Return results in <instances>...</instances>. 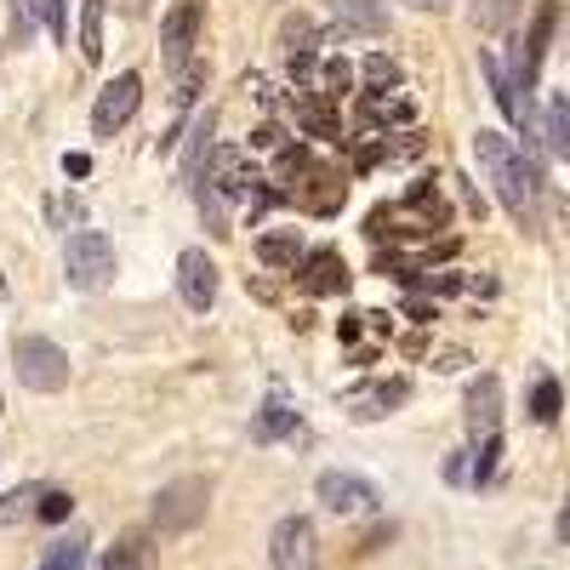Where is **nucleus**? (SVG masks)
<instances>
[{"label": "nucleus", "mask_w": 570, "mask_h": 570, "mask_svg": "<svg viewBox=\"0 0 570 570\" xmlns=\"http://www.w3.org/2000/svg\"><path fill=\"white\" fill-rule=\"evenodd\" d=\"M473 155H480V166H485V177L497 188V200L531 228L537 212H542V195H548V177H542L537 155H519L513 137H502V131H473Z\"/></svg>", "instance_id": "f257e3e1"}, {"label": "nucleus", "mask_w": 570, "mask_h": 570, "mask_svg": "<svg viewBox=\"0 0 570 570\" xmlns=\"http://www.w3.org/2000/svg\"><path fill=\"white\" fill-rule=\"evenodd\" d=\"M63 268H69V285L86 297H98L115 285V240L98 228H75L69 246H63Z\"/></svg>", "instance_id": "f03ea898"}, {"label": "nucleus", "mask_w": 570, "mask_h": 570, "mask_svg": "<svg viewBox=\"0 0 570 570\" xmlns=\"http://www.w3.org/2000/svg\"><path fill=\"white\" fill-rule=\"evenodd\" d=\"M12 365H18V383L29 394H63L69 389V354L52 337H40V331H23L12 343Z\"/></svg>", "instance_id": "7ed1b4c3"}, {"label": "nucleus", "mask_w": 570, "mask_h": 570, "mask_svg": "<svg viewBox=\"0 0 570 570\" xmlns=\"http://www.w3.org/2000/svg\"><path fill=\"white\" fill-rule=\"evenodd\" d=\"M206 508H212V480H200V473L171 480V485L155 497V531H166V537L195 531L200 519H206Z\"/></svg>", "instance_id": "20e7f679"}, {"label": "nucleus", "mask_w": 570, "mask_h": 570, "mask_svg": "<svg viewBox=\"0 0 570 570\" xmlns=\"http://www.w3.org/2000/svg\"><path fill=\"white\" fill-rule=\"evenodd\" d=\"M142 109V75H115L104 91H98V104H91V131L98 137H120L131 126V115Z\"/></svg>", "instance_id": "39448f33"}, {"label": "nucleus", "mask_w": 570, "mask_h": 570, "mask_svg": "<svg viewBox=\"0 0 570 570\" xmlns=\"http://www.w3.org/2000/svg\"><path fill=\"white\" fill-rule=\"evenodd\" d=\"M200 29H206V0H177V7L166 12V23H160V58H166L171 75L195 58Z\"/></svg>", "instance_id": "423d86ee"}, {"label": "nucleus", "mask_w": 570, "mask_h": 570, "mask_svg": "<svg viewBox=\"0 0 570 570\" xmlns=\"http://www.w3.org/2000/svg\"><path fill=\"white\" fill-rule=\"evenodd\" d=\"M320 502L331 508V513H376V502H383V491H376L365 473H348V468H331V473H320Z\"/></svg>", "instance_id": "0eeeda50"}, {"label": "nucleus", "mask_w": 570, "mask_h": 570, "mask_svg": "<svg viewBox=\"0 0 570 570\" xmlns=\"http://www.w3.org/2000/svg\"><path fill=\"white\" fill-rule=\"evenodd\" d=\"M314 548H320V537H314V525H308L303 513L279 519L274 537H268V559H274V570H314Z\"/></svg>", "instance_id": "6e6552de"}, {"label": "nucleus", "mask_w": 570, "mask_h": 570, "mask_svg": "<svg viewBox=\"0 0 570 570\" xmlns=\"http://www.w3.org/2000/svg\"><path fill=\"white\" fill-rule=\"evenodd\" d=\"M195 183H217L223 195H234V200H240V195H257V171L246 166L240 149H228V142H217V149L206 155L200 177H188V188H195Z\"/></svg>", "instance_id": "1a4fd4ad"}, {"label": "nucleus", "mask_w": 570, "mask_h": 570, "mask_svg": "<svg viewBox=\"0 0 570 570\" xmlns=\"http://www.w3.org/2000/svg\"><path fill=\"white\" fill-rule=\"evenodd\" d=\"M468 440L480 445V440H497L502 434V383L485 371V376H473L468 383Z\"/></svg>", "instance_id": "9d476101"}, {"label": "nucleus", "mask_w": 570, "mask_h": 570, "mask_svg": "<svg viewBox=\"0 0 570 570\" xmlns=\"http://www.w3.org/2000/svg\"><path fill=\"white\" fill-rule=\"evenodd\" d=\"M297 279H303V292L308 297H343L348 285H354V274H348V263L331 252V246H320V252H303V263H297Z\"/></svg>", "instance_id": "9b49d317"}, {"label": "nucleus", "mask_w": 570, "mask_h": 570, "mask_svg": "<svg viewBox=\"0 0 570 570\" xmlns=\"http://www.w3.org/2000/svg\"><path fill=\"white\" fill-rule=\"evenodd\" d=\"M177 292H183V303L195 308V314H206V308L217 303V263H212L206 252L188 246V252L177 257Z\"/></svg>", "instance_id": "f8f14e48"}, {"label": "nucleus", "mask_w": 570, "mask_h": 570, "mask_svg": "<svg viewBox=\"0 0 570 570\" xmlns=\"http://www.w3.org/2000/svg\"><path fill=\"white\" fill-rule=\"evenodd\" d=\"M553 29H559V0H537V18H531V29H525V75H531V80H537L542 63H548Z\"/></svg>", "instance_id": "ddd939ff"}, {"label": "nucleus", "mask_w": 570, "mask_h": 570, "mask_svg": "<svg viewBox=\"0 0 570 570\" xmlns=\"http://www.w3.org/2000/svg\"><path fill=\"white\" fill-rule=\"evenodd\" d=\"M331 12L343 18V29L354 35H383L389 29V0H325Z\"/></svg>", "instance_id": "4468645a"}, {"label": "nucleus", "mask_w": 570, "mask_h": 570, "mask_svg": "<svg viewBox=\"0 0 570 570\" xmlns=\"http://www.w3.org/2000/svg\"><path fill=\"white\" fill-rule=\"evenodd\" d=\"M542 149L570 166V98H564V91H553L548 109H542Z\"/></svg>", "instance_id": "2eb2a0df"}, {"label": "nucleus", "mask_w": 570, "mask_h": 570, "mask_svg": "<svg viewBox=\"0 0 570 570\" xmlns=\"http://www.w3.org/2000/svg\"><path fill=\"white\" fill-rule=\"evenodd\" d=\"M98 570H155V542L142 537V531H131V537H120V542L104 553Z\"/></svg>", "instance_id": "dca6fc26"}, {"label": "nucleus", "mask_w": 570, "mask_h": 570, "mask_svg": "<svg viewBox=\"0 0 570 570\" xmlns=\"http://www.w3.org/2000/svg\"><path fill=\"white\" fill-rule=\"evenodd\" d=\"M308 177H314V183H308V188H297V200H303L308 212L331 217V212L343 206V171H320V166H314Z\"/></svg>", "instance_id": "f3484780"}, {"label": "nucleus", "mask_w": 570, "mask_h": 570, "mask_svg": "<svg viewBox=\"0 0 570 570\" xmlns=\"http://www.w3.org/2000/svg\"><path fill=\"white\" fill-rule=\"evenodd\" d=\"M285 434H297V411L285 405V400H268V405L252 416V440H257V445H274V440H285Z\"/></svg>", "instance_id": "a211bd4d"}, {"label": "nucleus", "mask_w": 570, "mask_h": 570, "mask_svg": "<svg viewBox=\"0 0 570 570\" xmlns=\"http://www.w3.org/2000/svg\"><path fill=\"white\" fill-rule=\"evenodd\" d=\"M212 131H217V115H212V109H200V115H195V126L183 131V137H188V142H183V166H188V177H200L206 155L217 149V142H212Z\"/></svg>", "instance_id": "6ab92c4d"}, {"label": "nucleus", "mask_w": 570, "mask_h": 570, "mask_svg": "<svg viewBox=\"0 0 570 570\" xmlns=\"http://www.w3.org/2000/svg\"><path fill=\"white\" fill-rule=\"evenodd\" d=\"M297 120H303L314 137H343V120H337V109H331L325 91H303V98H297Z\"/></svg>", "instance_id": "aec40b11"}, {"label": "nucleus", "mask_w": 570, "mask_h": 570, "mask_svg": "<svg viewBox=\"0 0 570 570\" xmlns=\"http://www.w3.org/2000/svg\"><path fill=\"white\" fill-rule=\"evenodd\" d=\"M257 263L263 268H297L303 263V240H297V234H263V240H257Z\"/></svg>", "instance_id": "412c9836"}, {"label": "nucleus", "mask_w": 570, "mask_h": 570, "mask_svg": "<svg viewBox=\"0 0 570 570\" xmlns=\"http://www.w3.org/2000/svg\"><path fill=\"white\" fill-rule=\"evenodd\" d=\"M80 58L104 63V0H80Z\"/></svg>", "instance_id": "4be33fe9"}, {"label": "nucleus", "mask_w": 570, "mask_h": 570, "mask_svg": "<svg viewBox=\"0 0 570 570\" xmlns=\"http://www.w3.org/2000/svg\"><path fill=\"white\" fill-rule=\"evenodd\" d=\"M200 86H206V63H200V58H188V63L177 69V86H171V115H177V120L200 104Z\"/></svg>", "instance_id": "5701e85b"}, {"label": "nucleus", "mask_w": 570, "mask_h": 570, "mask_svg": "<svg viewBox=\"0 0 570 570\" xmlns=\"http://www.w3.org/2000/svg\"><path fill=\"white\" fill-rule=\"evenodd\" d=\"M525 411H531V422H559V411H564V389L553 383V376H537L531 383V394H525Z\"/></svg>", "instance_id": "b1692460"}, {"label": "nucleus", "mask_w": 570, "mask_h": 570, "mask_svg": "<svg viewBox=\"0 0 570 570\" xmlns=\"http://www.w3.org/2000/svg\"><path fill=\"white\" fill-rule=\"evenodd\" d=\"M360 120L365 126H405L411 120V104L405 98H389V91H371V98L360 104Z\"/></svg>", "instance_id": "393cba45"}, {"label": "nucleus", "mask_w": 570, "mask_h": 570, "mask_svg": "<svg viewBox=\"0 0 570 570\" xmlns=\"http://www.w3.org/2000/svg\"><path fill=\"white\" fill-rule=\"evenodd\" d=\"M86 548H91V542H86V531H80V537H58L52 548L40 553V564H35V570H86Z\"/></svg>", "instance_id": "a878e982"}, {"label": "nucleus", "mask_w": 570, "mask_h": 570, "mask_svg": "<svg viewBox=\"0 0 570 570\" xmlns=\"http://www.w3.org/2000/svg\"><path fill=\"white\" fill-rule=\"evenodd\" d=\"M405 394H411V389H405V376H394V383H383V389H371L365 400H354V416H360V422H376V416H389Z\"/></svg>", "instance_id": "bb28decb"}, {"label": "nucleus", "mask_w": 570, "mask_h": 570, "mask_svg": "<svg viewBox=\"0 0 570 570\" xmlns=\"http://www.w3.org/2000/svg\"><path fill=\"white\" fill-rule=\"evenodd\" d=\"M314 171V149H303V142H285V149L274 155V183H297Z\"/></svg>", "instance_id": "cd10ccee"}, {"label": "nucleus", "mask_w": 570, "mask_h": 570, "mask_svg": "<svg viewBox=\"0 0 570 570\" xmlns=\"http://www.w3.org/2000/svg\"><path fill=\"white\" fill-rule=\"evenodd\" d=\"M40 485H18V491H7V497H0V525H18V519H29L35 508H40Z\"/></svg>", "instance_id": "c85d7f7f"}, {"label": "nucleus", "mask_w": 570, "mask_h": 570, "mask_svg": "<svg viewBox=\"0 0 570 570\" xmlns=\"http://www.w3.org/2000/svg\"><path fill=\"white\" fill-rule=\"evenodd\" d=\"M360 80H365L371 91H394V86H400V63H394L389 52H371V58L360 63Z\"/></svg>", "instance_id": "c756f323"}, {"label": "nucleus", "mask_w": 570, "mask_h": 570, "mask_svg": "<svg viewBox=\"0 0 570 570\" xmlns=\"http://www.w3.org/2000/svg\"><path fill=\"white\" fill-rule=\"evenodd\" d=\"M279 40H285V52L292 58H308L314 46H320V29L308 23V18H285V29H279Z\"/></svg>", "instance_id": "7c9ffc66"}, {"label": "nucleus", "mask_w": 570, "mask_h": 570, "mask_svg": "<svg viewBox=\"0 0 570 570\" xmlns=\"http://www.w3.org/2000/svg\"><path fill=\"white\" fill-rule=\"evenodd\" d=\"M405 206L422 212L428 223H445V200H440V188H434V183H411V188H405Z\"/></svg>", "instance_id": "2f4dec72"}, {"label": "nucleus", "mask_w": 570, "mask_h": 570, "mask_svg": "<svg viewBox=\"0 0 570 570\" xmlns=\"http://www.w3.org/2000/svg\"><path fill=\"white\" fill-rule=\"evenodd\" d=\"M376 274H389V279H416L422 268H416V257H405V252H376Z\"/></svg>", "instance_id": "473e14b6"}, {"label": "nucleus", "mask_w": 570, "mask_h": 570, "mask_svg": "<svg viewBox=\"0 0 570 570\" xmlns=\"http://www.w3.org/2000/svg\"><path fill=\"white\" fill-rule=\"evenodd\" d=\"M497 456H502V434L497 440H480V451H473V485H485L497 473Z\"/></svg>", "instance_id": "72a5a7b5"}, {"label": "nucleus", "mask_w": 570, "mask_h": 570, "mask_svg": "<svg viewBox=\"0 0 570 570\" xmlns=\"http://www.w3.org/2000/svg\"><path fill=\"white\" fill-rule=\"evenodd\" d=\"M508 18H513V0H480V7H473V23L491 29V35H497Z\"/></svg>", "instance_id": "f704fd0d"}, {"label": "nucleus", "mask_w": 570, "mask_h": 570, "mask_svg": "<svg viewBox=\"0 0 570 570\" xmlns=\"http://www.w3.org/2000/svg\"><path fill=\"white\" fill-rule=\"evenodd\" d=\"M411 285H422L428 297H456L462 285H468V279H462V274H416Z\"/></svg>", "instance_id": "c9c22d12"}, {"label": "nucleus", "mask_w": 570, "mask_h": 570, "mask_svg": "<svg viewBox=\"0 0 570 570\" xmlns=\"http://www.w3.org/2000/svg\"><path fill=\"white\" fill-rule=\"evenodd\" d=\"M40 23L52 40H63L69 35V0H40Z\"/></svg>", "instance_id": "e433bc0d"}, {"label": "nucleus", "mask_w": 570, "mask_h": 570, "mask_svg": "<svg viewBox=\"0 0 570 570\" xmlns=\"http://www.w3.org/2000/svg\"><path fill=\"white\" fill-rule=\"evenodd\" d=\"M348 86H354V63L348 58H331L325 63V98H343Z\"/></svg>", "instance_id": "4c0bfd02"}, {"label": "nucleus", "mask_w": 570, "mask_h": 570, "mask_svg": "<svg viewBox=\"0 0 570 570\" xmlns=\"http://www.w3.org/2000/svg\"><path fill=\"white\" fill-rule=\"evenodd\" d=\"M69 508H75V497H69V491H46L35 513L46 519V525H58V519H69Z\"/></svg>", "instance_id": "58836bf2"}, {"label": "nucleus", "mask_w": 570, "mask_h": 570, "mask_svg": "<svg viewBox=\"0 0 570 570\" xmlns=\"http://www.w3.org/2000/svg\"><path fill=\"white\" fill-rule=\"evenodd\" d=\"M35 12H40V0H12V46H23L29 40V29H35Z\"/></svg>", "instance_id": "ea45409f"}, {"label": "nucleus", "mask_w": 570, "mask_h": 570, "mask_svg": "<svg viewBox=\"0 0 570 570\" xmlns=\"http://www.w3.org/2000/svg\"><path fill=\"white\" fill-rule=\"evenodd\" d=\"M252 149H257V155H279V149H285V131H279L274 120H263V126L252 131Z\"/></svg>", "instance_id": "a19ab883"}, {"label": "nucleus", "mask_w": 570, "mask_h": 570, "mask_svg": "<svg viewBox=\"0 0 570 570\" xmlns=\"http://www.w3.org/2000/svg\"><path fill=\"white\" fill-rule=\"evenodd\" d=\"M468 456H473V451H451V456H445V480H451V485H473V462H468Z\"/></svg>", "instance_id": "79ce46f5"}, {"label": "nucleus", "mask_w": 570, "mask_h": 570, "mask_svg": "<svg viewBox=\"0 0 570 570\" xmlns=\"http://www.w3.org/2000/svg\"><path fill=\"white\" fill-rule=\"evenodd\" d=\"M46 212H52V223H75V228H86V212L69 206V200H46Z\"/></svg>", "instance_id": "37998d69"}, {"label": "nucleus", "mask_w": 570, "mask_h": 570, "mask_svg": "<svg viewBox=\"0 0 570 570\" xmlns=\"http://www.w3.org/2000/svg\"><path fill=\"white\" fill-rule=\"evenodd\" d=\"M456 183H462V206H468V217H485V212H491V206H485V200H480V188H473V183H468V177H456Z\"/></svg>", "instance_id": "c03bdc74"}, {"label": "nucleus", "mask_w": 570, "mask_h": 570, "mask_svg": "<svg viewBox=\"0 0 570 570\" xmlns=\"http://www.w3.org/2000/svg\"><path fill=\"white\" fill-rule=\"evenodd\" d=\"M462 365H468L462 348H440V354H434V371H462Z\"/></svg>", "instance_id": "a18cd8bd"}, {"label": "nucleus", "mask_w": 570, "mask_h": 570, "mask_svg": "<svg viewBox=\"0 0 570 570\" xmlns=\"http://www.w3.org/2000/svg\"><path fill=\"white\" fill-rule=\"evenodd\" d=\"M405 314H411L416 325H428V320H434V303H428V297H411V303H405Z\"/></svg>", "instance_id": "49530a36"}, {"label": "nucleus", "mask_w": 570, "mask_h": 570, "mask_svg": "<svg viewBox=\"0 0 570 570\" xmlns=\"http://www.w3.org/2000/svg\"><path fill=\"white\" fill-rule=\"evenodd\" d=\"M553 537H559V542H570V491H564V502H559V519H553Z\"/></svg>", "instance_id": "de8ad7c7"}, {"label": "nucleus", "mask_w": 570, "mask_h": 570, "mask_svg": "<svg viewBox=\"0 0 570 570\" xmlns=\"http://www.w3.org/2000/svg\"><path fill=\"white\" fill-rule=\"evenodd\" d=\"M337 331H343V343H354L360 331H365V314H343V325H337Z\"/></svg>", "instance_id": "09e8293b"}, {"label": "nucleus", "mask_w": 570, "mask_h": 570, "mask_svg": "<svg viewBox=\"0 0 570 570\" xmlns=\"http://www.w3.org/2000/svg\"><path fill=\"white\" fill-rule=\"evenodd\" d=\"M63 171H69V177H86L91 160H86V155H63Z\"/></svg>", "instance_id": "8fccbe9b"}, {"label": "nucleus", "mask_w": 570, "mask_h": 570, "mask_svg": "<svg viewBox=\"0 0 570 570\" xmlns=\"http://www.w3.org/2000/svg\"><path fill=\"white\" fill-rule=\"evenodd\" d=\"M405 7H411V12H445L451 0H405Z\"/></svg>", "instance_id": "3c124183"}, {"label": "nucleus", "mask_w": 570, "mask_h": 570, "mask_svg": "<svg viewBox=\"0 0 570 570\" xmlns=\"http://www.w3.org/2000/svg\"><path fill=\"white\" fill-rule=\"evenodd\" d=\"M126 12H131V18H142V12H149V0H126Z\"/></svg>", "instance_id": "603ef678"}]
</instances>
